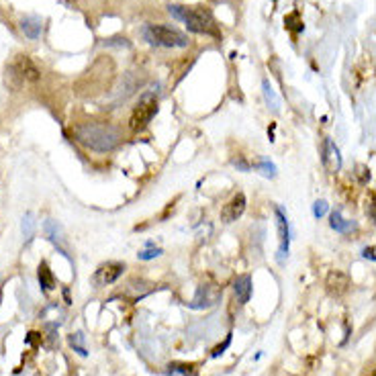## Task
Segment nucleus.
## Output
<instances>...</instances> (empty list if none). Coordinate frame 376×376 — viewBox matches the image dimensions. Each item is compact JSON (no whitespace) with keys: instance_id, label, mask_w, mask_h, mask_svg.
Masks as SVG:
<instances>
[{"instance_id":"nucleus-3","label":"nucleus","mask_w":376,"mask_h":376,"mask_svg":"<svg viewBox=\"0 0 376 376\" xmlns=\"http://www.w3.org/2000/svg\"><path fill=\"white\" fill-rule=\"evenodd\" d=\"M39 78L41 72L29 55H17L6 68V84L15 91H19L27 82H37Z\"/></svg>"},{"instance_id":"nucleus-18","label":"nucleus","mask_w":376,"mask_h":376,"mask_svg":"<svg viewBox=\"0 0 376 376\" xmlns=\"http://www.w3.org/2000/svg\"><path fill=\"white\" fill-rule=\"evenodd\" d=\"M284 25H286L288 29H292V31H301V29H303V23H301L299 12H290V15L284 19Z\"/></svg>"},{"instance_id":"nucleus-19","label":"nucleus","mask_w":376,"mask_h":376,"mask_svg":"<svg viewBox=\"0 0 376 376\" xmlns=\"http://www.w3.org/2000/svg\"><path fill=\"white\" fill-rule=\"evenodd\" d=\"M70 344L76 348V352H78L80 356H86V354H88V352H86V348L82 346V333H76V335H72V337H70Z\"/></svg>"},{"instance_id":"nucleus-21","label":"nucleus","mask_w":376,"mask_h":376,"mask_svg":"<svg viewBox=\"0 0 376 376\" xmlns=\"http://www.w3.org/2000/svg\"><path fill=\"white\" fill-rule=\"evenodd\" d=\"M256 168H258V170H262V174H264V176H274V174H276V166H274V164H270V162H260Z\"/></svg>"},{"instance_id":"nucleus-6","label":"nucleus","mask_w":376,"mask_h":376,"mask_svg":"<svg viewBox=\"0 0 376 376\" xmlns=\"http://www.w3.org/2000/svg\"><path fill=\"white\" fill-rule=\"evenodd\" d=\"M123 270H125V264H121V262H106V264L98 266V270L94 272L93 282L96 286L113 284L115 281H119V276L123 274Z\"/></svg>"},{"instance_id":"nucleus-12","label":"nucleus","mask_w":376,"mask_h":376,"mask_svg":"<svg viewBox=\"0 0 376 376\" xmlns=\"http://www.w3.org/2000/svg\"><path fill=\"white\" fill-rule=\"evenodd\" d=\"M21 31L29 39H37L41 35V19H37V17H25V19H21Z\"/></svg>"},{"instance_id":"nucleus-11","label":"nucleus","mask_w":376,"mask_h":376,"mask_svg":"<svg viewBox=\"0 0 376 376\" xmlns=\"http://www.w3.org/2000/svg\"><path fill=\"white\" fill-rule=\"evenodd\" d=\"M326 286H328V292L331 297H341L348 286H350V279L346 272H339V270H333L328 274V281H326Z\"/></svg>"},{"instance_id":"nucleus-13","label":"nucleus","mask_w":376,"mask_h":376,"mask_svg":"<svg viewBox=\"0 0 376 376\" xmlns=\"http://www.w3.org/2000/svg\"><path fill=\"white\" fill-rule=\"evenodd\" d=\"M235 297H237V301L243 305V303H247L250 301V294H252V279L250 276H239L237 281H235Z\"/></svg>"},{"instance_id":"nucleus-2","label":"nucleus","mask_w":376,"mask_h":376,"mask_svg":"<svg viewBox=\"0 0 376 376\" xmlns=\"http://www.w3.org/2000/svg\"><path fill=\"white\" fill-rule=\"evenodd\" d=\"M168 10H170V15L174 19L182 21L188 29L194 31V33H203V35H211V37H219L221 35L215 17L211 15V10H207L203 6H178V4H170Z\"/></svg>"},{"instance_id":"nucleus-1","label":"nucleus","mask_w":376,"mask_h":376,"mask_svg":"<svg viewBox=\"0 0 376 376\" xmlns=\"http://www.w3.org/2000/svg\"><path fill=\"white\" fill-rule=\"evenodd\" d=\"M74 138L84 147L94 151H111L119 145L121 133L109 123H84L74 129Z\"/></svg>"},{"instance_id":"nucleus-22","label":"nucleus","mask_w":376,"mask_h":376,"mask_svg":"<svg viewBox=\"0 0 376 376\" xmlns=\"http://www.w3.org/2000/svg\"><path fill=\"white\" fill-rule=\"evenodd\" d=\"M170 373H180V375H185V376L194 375L192 366H187V364H172V366H170Z\"/></svg>"},{"instance_id":"nucleus-16","label":"nucleus","mask_w":376,"mask_h":376,"mask_svg":"<svg viewBox=\"0 0 376 376\" xmlns=\"http://www.w3.org/2000/svg\"><path fill=\"white\" fill-rule=\"evenodd\" d=\"M262 88H264V96H266V102H268V106H270V109H272L274 113H279L281 100H279V96H276V94H274V91H272L270 82H268V80H264Z\"/></svg>"},{"instance_id":"nucleus-10","label":"nucleus","mask_w":376,"mask_h":376,"mask_svg":"<svg viewBox=\"0 0 376 376\" xmlns=\"http://www.w3.org/2000/svg\"><path fill=\"white\" fill-rule=\"evenodd\" d=\"M321 153H323V166H326V170L328 172H337L339 168H341V156H339V149H337V145L333 143V141L326 140L323 141V149H321Z\"/></svg>"},{"instance_id":"nucleus-14","label":"nucleus","mask_w":376,"mask_h":376,"mask_svg":"<svg viewBox=\"0 0 376 376\" xmlns=\"http://www.w3.org/2000/svg\"><path fill=\"white\" fill-rule=\"evenodd\" d=\"M331 227H333L335 232H339V234H348L350 229H354V223H352V221H346V219L341 217V213L335 211V213H331Z\"/></svg>"},{"instance_id":"nucleus-9","label":"nucleus","mask_w":376,"mask_h":376,"mask_svg":"<svg viewBox=\"0 0 376 376\" xmlns=\"http://www.w3.org/2000/svg\"><path fill=\"white\" fill-rule=\"evenodd\" d=\"M245 194L243 192H237L234 198L223 207V211H221V219L225 221V223H234L237 221L241 215H243V211H245Z\"/></svg>"},{"instance_id":"nucleus-17","label":"nucleus","mask_w":376,"mask_h":376,"mask_svg":"<svg viewBox=\"0 0 376 376\" xmlns=\"http://www.w3.org/2000/svg\"><path fill=\"white\" fill-rule=\"evenodd\" d=\"M21 229H23V237L25 239H31L33 237V234H35V217H33V213H25Z\"/></svg>"},{"instance_id":"nucleus-8","label":"nucleus","mask_w":376,"mask_h":376,"mask_svg":"<svg viewBox=\"0 0 376 376\" xmlns=\"http://www.w3.org/2000/svg\"><path fill=\"white\" fill-rule=\"evenodd\" d=\"M276 213V227H279V262H284V258L288 256V245H290V229H288V221L286 215L282 213V209H274Z\"/></svg>"},{"instance_id":"nucleus-4","label":"nucleus","mask_w":376,"mask_h":376,"mask_svg":"<svg viewBox=\"0 0 376 376\" xmlns=\"http://www.w3.org/2000/svg\"><path fill=\"white\" fill-rule=\"evenodd\" d=\"M143 39L149 46L156 47H187L188 39L185 33H180L178 29L166 27V25H145L141 29Z\"/></svg>"},{"instance_id":"nucleus-25","label":"nucleus","mask_w":376,"mask_h":376,"mask_svg":"<svg viewBox=\"0 0 376 376\" xmlns=\"http://www.w3.org/2000/svg\"><path fill=\"white\" fill-rule=\"evenodd\" d=\"M373 376H376V370H375V375H373Z\"/></svg>"},{"instance_id":"nucleus-24","label":"nucleus","mask_w":376,"mask_h":376,"mask_svg":"<svg viewBox=\"0 0 376 376\" xmlns=\"http://www.w3.org/2000/svg\"><path fill=\"white\" fill-rule=\"evenodd\" d=\"M362 256L364 258H368V260H376V247L373 245V247H366L364 252H362Z\"/></svg>"},{"instance_id":"nucleus-7","label":"nucleus","mask_w":376,"mask_h":376,"mask_svg":"<svg viewBox=\"0 0 376 376\" xmlns=\"http://www.w3.org/2000/svg\"><path fill=\"white\" fill-rule=\"evenodd\" d=\"M44 232H46L47 239L66 256V258H70V247H68V241H66V235L62 232V227H59V223L57 221H53V219H47L46 223H44Z\"/></svg>"},{"instance_id":"nucleus-23","label":"nucleus","mask_w":376,"mask_h":376,"mask_svg":"<svg viewBox=\"0 0 376 376\" xmlns=\"http://www.w3.org/2000/svg\"><path fill=\"white\" fill-rule=\"evenodd\" d=\"M328 213V203L326 200H317L315 207H313V215L315 217H323Z\"/></svg>"},{"instance_id":"nucleus-5","label":"nucleus","mask_w":376,"mask_h":376,"mask_svg":"<svg viewBox=\"0 0 376 376\" xmlns=\"http://www.w3.org/2000/svg\"><path fill=\"white\" fill-rule=\"evenodd\" d=\"M158 113V98L153 93H145L140 98L138 106L131 113L129 119V127L131 131H141L143 127H147V123L153 119V115Z\"/></svg>"},{"instance_id":"nucleus-15","label":"nucleus","mask_w":376,"mask_h":376,"mask_svg":"<svg viewBox=\"0 0 376 376\" xmlns=\"http://www.w3.org/2000/svg\"><path fill=\"white\" fill-rule=\"evenodd\" d=\"M39 284L44 286V290H51L55 286V279H53V274H51V270H49L46 262L39 264Z\"/></svg>"},{"instance_id":"nucleus-20","label":"nucleus","mask_w":376,"mask_h":376,"mask_svg":"<svg viewBox=\"0 0 376 376\" xmlns=\"http://www.w3.org/2000/svg\"><path fill=\"white\" fill-rule=\"evenodd\" d=\"M160 254H162V250H160V247H151V243H149L147 250L140 252V258L141 260H153V258H158Z\"/></svg>"}]
</instances>
